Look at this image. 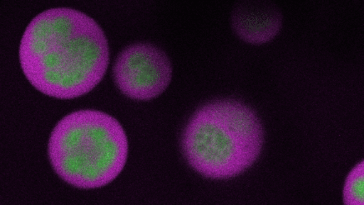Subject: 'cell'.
<instances>
[{
	"label": "cell",
	"instance_id": "obj_1",
	"mask_svg": "<svg viewBox=\"0 0 364 205\" xmlns=\"http://www.w3.org/2000/svg\"><path fill=\"white\" fill-rule=\"evenodd\" d=\"M19 59L39 91L55 97H77L102 79L109 64L108 39L87 13L50 8L37 14L25 29Z\"/></svg>",
	"mask_w": 364,
	"mask_h": 205
},
{
	"label": "cell",
	"instance_id": "obj_2",
	"mask_svg": "<svg viewBox=\"0 0 364 205\" xmlns=\"http://www.w3.org/2000/svg\"><path fill=\"white\" fill-rule=\"evenodd\" d=\"M129 143L122 125L107 113L82 109L65 115L54 127L48 154L65 182L83 189L114 181L127 161Z\"/></svg>",
	"mask_w": 364,
	"mask_h": 205
},
{
	"label": "cell",
	"instance_id": "obj_3",
	"mask_svg": "<svg viewBox=\"0 0 364 205\" xmlns=\"http://www.w3.org/2000/svg\"><path fill=\"white\" fill-rule=\"evenodd\" d=\"M264 130L245 104L222 99L205 105L190 119L182 135L186 161L206 177H234L259 157Z\"/></svg>",
	"mask_w": 364,
	"mask_h": 205
},
{
	"label": "cell",
	"instance_id": "obj_4",
	"mask_svg": "<svg viewBox=\"0 0 364 205\" xmlns=\"http://www.w3.org/2000/svg\"><path fill=\"white\" fill-rule=\"evenodd\" d=\"M173 67L168 55L149 43H135L125 47L113 65L114 82L131 98L149 99L168 87Z\"/></svg>",
	"mask_w": 364,
	"mask_h": 205
},
{
	"label": "cell",
	"instance_id": "obj_5",
	"mask_svg": "<svg viewBox=\"0 0 364 205\" xmlns=\"http://www.w3.org/2000/svg\"><path fill=\"white\" fill-rule=\"evenodd\" d=\"M282 23L279 9L265 1L241 2L232 14V25L235 33L252 43L269 41L280 31Z\"/></svg>",
	"mask_w": 364,
	"mask_h": 205
},
{
	"label": "cell",
	"instance_id": "obj_6",
	"mask_svg": "<svg viewBox=\"0 0 364 205\" xmlns=\"http://www.w3.org/2000/svg\"><path fill=\"white\" fill-rule=\"evenodd\" d=\"M343 197L345 205H364V160L348 173Z\"/></svg>",
	"mask_w": 364,
	"mask_h": 205
}]
</instances>
